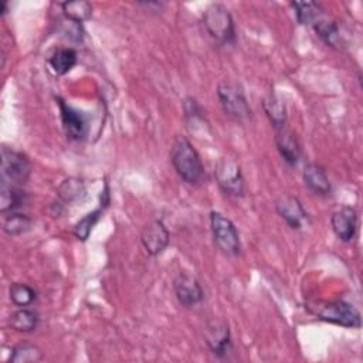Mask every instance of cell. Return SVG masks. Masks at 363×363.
<instances>
[{"instance_id": "8", "label": "cell", "mask_w": 363, "mask_h": 363, "mask_svg": "<svg viewBox=\"0 0 363 363\" xmlns=\"http://www.w3.org/2000/svg\"><path fill=\"white\" fill-rule=\"evenodd\" d=\"M58 108L62 129L68 139L71 140H84L89 132V119L79 109L68 105L64 99L58 98Z\"/></svg>"}, {"instance_id": "25", "label": "cell", "mask_w": 363, "mask_h": 363, "mask_svg": "<svg viewBox=\"0 0 363 363\" xmlns=\"http://www.w3.org/2000/svg\"><path fill=\"white\" fill-rule=\"evenodd\" d=\"M31 227V218L23 213L11 211L9 216L4 217L3 230L9 235H20L28 231Z\"/></svg>"}, {"instance_id": "15", "label": "cell", "mask_w": 363, "mask_h": 363, "mask_svg": "<svg viewBox=\"0 0 363 363\" xmlns=\"http://www.w3.org/2000/svg\"><path fill=\"white\" fill-rule=\"evenodd\" d=\"M305 186L319 196H328L332 191V186L325 169L316 163H308L302 173Z\"/></svg>"}, {"instance_id": "4", "label": "cell", "mask_w": 363, "mask_h": 363, "mask_svg": "<svg viewBox=\"0 0 363 363\" xmlns=\"http://www.w3.org/2000/svg\"><path fill=\"white\" fill-rule=\"evenodd\" d=\"M217 96L225 115L235 121H244L251 116V108L248 105L242 86L231 79H223L217 86Z\"/></svg>"}, {"instance_id": "3", "label": "cell", "mask_w": 363, "mask_h": 363, "mask_svg": "<svg viewBox=\"0 0 363 363\" xmlns=\"http://www.w3.org/2000/svg\"><path fill=\"white\" fill-rule=\"evenodd\" d=\"M203 24L210 37H213L217 43L223 45L235 43L234 20L227 7L223 4H210L203 13Z\"/></svg>"}, {"instance_id": "23", "label": "cell", "mask_w": 363, "mask_h": 363, "mask_svg": "<svg viewBox=\"0 0 363 363\" xmlns=\"http://www.w3.org/2000/svg\"><path fill=\"white\" fill-rule=\"evenodd\" d=\"M43 359V352L38 346L23 342L13 347L10 354V362L13 363H35Z\"/></svg>"}, {"instance_id": "14", "label": "cell", "mask_w": 363, "mask_h": 363, "mask_svg": "<svg viewBox=\"0 0 363 363\" xmlns=\"http://www.w3.org/2000/svg\"><path fill=\"white\" fill-rule=\"evenodd\" d=\"M275 145H277V149H278L281 157L289 166L298 164L302 150H301V145L292 130H289L286 126L275 129Z\"/></svg>"}, {"instance_id": "22", "label": "cell", "mask_w": 363, "mask_h": 363, "mask_svg": "<svg viewBox=\"0 0 363 363\" xmlns=\"http://www.w3.org/2000/svg\"><path fill=\"white\" fill-rule=\"evenodd\" d=\"M61 7L65 18L79 24L92 16V4L85 0L65 1L61 4Z\"/></svg>"}, {"instance_id": "27", "label": "cell", "mask_w": 363, "mask_h": 363, "mask_svg": "<svg viewBox=\"0 0 363 363\" xmlns=\"http://www.w3.org/2000/svg\"><path fill=\"white\" fill-rule=\"evenodd\" d=\"M102 213H104V210L99 207V208H96V210H94V211H91V213H88L84 218H81V220L75 224V227H74V234H75V237H77L78 240H81V241H85V240L89 237V234H91V231H92V227L99 221Z\"/></svg>"}, {"instance_id": "1", "label": "cell", "mask_w": 363, "mask_h": 363, "mask_svg": "<svg viewBox=\"0 0 363 363\" xmlns=\"http://www.w3.org/2000/svg\"><path fill=\"white\" fill-rule=\"evenodd\" d=\"M170 162L179 177L187 184H199L204 177V166L199 152L184 136H177L170 149Z\"/></svg>"}, {"instance_id": "18", "label": "cell", "mask_w": 363, "mask_h": 363, "mask_svg": "<svg viewBox=\"0 0 363 363\" xmlns=\"http://www.w3.org/2000/svg\"><path fill=\"white\" fill-rule=\"evenodd\" d=\"M26 201V193L16 184L1 180L0 187V211H16Z\"/></svg>"}, {"instance_id": "12", "label": "cell", "mask_w": 363, "mask_h": 363, "mask_svg": "<svg viewBox=\"0 0 363 363\" xmlns=\"http://www.w3.org/2000/svg\"><path fill=\"white\" fill-rule=\"evenodd\" d=\"M177 302L184 308H191L200 303L204 298V292L199 281L187 274H179L173 284Z\"/></svg>"}, {"instance_id": "16", "label": "cell", "mask_w": 363, "mask_h": 363, "mask_svg": "<svg viewBox=\"0 0 363 363\" xmlns=\"http://www.w3.org/2000/svg\"><path fill=\"white\" fill-rule=\"evenodd\" d=\"M78 61V54L71 47L55 48L48 57V65L57 75H65L69 72Z\"/></svg>"}, {"instance_id": "24", "label": "cell", "mask_w": 363, "mask_h": 363, "mask_svg": "<svg viewBox=\"0 0 363 363\" xmlns=\"http://www.w3.org/2000/svg\"><path fill=\"white\" fill-rule=\"evenodd\" d=\"M58 194L64 201H77V200H82L86 194V189L82 180L75 179V177H69L65 179L60 187H58Z\"/></svg>"}, {"instance_id": "11", "label": "cell", "mask_w": 363, "mask_h": 363, "mask_svg": "<svg viewBox=\"0 0 363 363\" xmlns=\"http://www.w3.org/2000/svg\"><path fill=\"white\" fill-rule=\"evenodd\" d=\"M170 240L169 230L162 220H153L146 224L140 233V241L149 255H159L164 251Z\"/></svg>"}, {"instance_id": "17", "label": "cell", "mask_w": 363, "mask_h": 363, "mask_svg": "<svg viewBox=\"0 0 363 363\" xmlns=\"http://www.w3.org/2000/svg\"><path fill=\"white\" fill-rule=\"evenodd\" d=\"M316 35L330 48L342 50L343 48V37L340 33V28L336 21L333 20H318L313 24Z\"/></svg>"}, {"instance_id": "19", "label": "cell", "mask_w": 363, "mask_h": 363, "mask_svg": "<svg viewBox=\"0 0 363 363\" xmlns=\"http://www.w3.org/2000/svg\"><path fill=\"white\" fill-rule=\"evenodd\" d=\"M38 323H40L38 313L34 309H30L27 306L14 311L9 319V325L11 326V329L23 333L35 330Z\"/></svg>"}, {"instance_id": "6", "label": "cell", "mask_w": 363, "mask_h": 363, "mask_svg": "<svg viewBox=\"0 0 363 363\" xmlns=\"http://www.w3.org/2000/svg\"><path fill=\"white\" fill-rule=\"evenodd\" d=\"M31 174V163L26 155L10 149L1 147V180L11 184H24Z\"/></svg>"}, {"instance_id": "26", "label": "cell", "mask_w": 363, "mask_h": 363, "mask_svg": "<svg viewBox=\"0 0 363 363\" xmlns=\"http://www.w3.org/2000/svg\"><path fill=\"white\" fill-rule=\"evenodd\" d=\"M9 294H10L11 302L20 308L30 306L37 298L35 291L31 286H28L27 284H21V282L11 284Z\"/></svg>"}, {"instance_id": "21", "label": "cell", "mask_w": 363, "mask_h": 363, "mask_svg": "<svg viewBox=\"0 0 363 363\" xmlns=\"http://www.w3.org/2000/svg\"><path fill=\"white\" fill-rule=\"evenodd\" d=\"M292 9L295 10V16L299 24H315L320 20L323 11L322 7L315 1H292Z\"/></svg>"}, {"instance_id": "13", "label": "cell", "mask_w": 363, "mask_h": 363, "mask_svg": "<svg viewBox=\"0 0 363 363\" xmlns=\"http://www.w3.org/2000/svg\"><path fill=\"white\" fill-rule=\"evenodd\" d=\"M330 225L335 235L343 241L350 242L357 231V213L353 207L343 206L336 210L330 217Z\"/></svg>"}, {"instance_id": "2", "label": "cell", "mask_w": 363, "mask_h": 363, "mask_svg": "<svg viewBox=\"0 0 363 363\" xmlns=\"http://www.w3.org/2000/svg\"><path fill=\"white\" fill-rule=\"evenodd\" d=\"M306 311L316 319L339 325L343 328L357 329L362 325L360 312L349 302L337 301H308L305 303Z\"/></svg>"}, {"instance_id": "10", "label": "cell", "mask_w": 363, "mask_h": 363, "mask_svg": "<svg viewBox=\"0 0 363 363\" xmlns=\"http://www.w3.org/2000/svg\"><path fill=\"white\" fill-rule=\"evenodd\" d=\"M275 210L292 230H301L308 221V214L296 196H281L275 203Z\"/></svg>"}, {"instance_id": "20", "label": "cell", "mask_w": 363, "mask_h": 363, "mask_svg": "<svg viewBox=\"0 0 363 363\" xmlns=\"http://www.w3.org/2000/svg\"><path fill=\"white\" fill-rule=\"evenodd\" d=\"M262 106H264V112H265L267 118L269 119L271 125L274 126V129H279V128L285 126L286 108H285V104L281 101V98L271 94L264 99Z\"/></svg>"}, {"instance_id": "5", "label": "cell", "mask_w": 363, "mask_h": 363, "mask_svg": "<svg viewBox=\"0 0 363 363\" xmlns=\"http://www.w3.org/2000/svg\"><path fill=\"white\" fill-rule=\"evenodd\" d=\"M210 228L216 245L227 255H238L241 242L234 223L218 211L210 213Z\"/></svg>"}, {"instance_id": "9", "label": "cell", "mask_w": 363, "mask_h": 363, "mask_svg": "<svg viewBox=\"0 0 363 363\" xmlns=\"http://www.w3.org/2000/svg\"><path fill=\"white\" fill-rule=\"evenodd\" d=\"M204 339L208 349L216 357L223 359L233 350L230 328H228V323H225L224 320H217L210 323L206 328Z\"/></svg>"}, {"instance_id": "7", "label": "cell", "mask_w": 363, "mask_h": 363, "mask_svg": "<svg viewBox=\"0 0 363 363\" xmlns=\"http://www.w3.org/2000/svg\"><path fill=\"white\" fill-rule=\"evenodd\" d=\"M216 180L220 189L233 197L244 196V177L240 164L230 157H221L214 169Z\"/></svg>"}, {"instance_id": "28", "label": "cell", "mask_w": 363, "mask_h": 363, "mask_svg": "<svg viewBox=\"0 0 363 363\" xmlns=\"http://www.w3.org/2000/svg\"><path fill=\"white\" fill-rule=\"evenodd\" d=\"M7 10H9V4L6 1H3L1 3V16H4L7 13Z\"/></svg>"}]
</instances>
